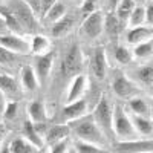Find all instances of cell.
Instances as JSON below:
<instances>
[{
	"mask_svg": "<svg viewBox=\"0 0 153 153\" xmlns=\"http://www.w3.org/2000/svg\"><path fill=\"white\" fill-rule=\"evenodd\" d=\"M69 127H71V133H74L78 138V141L95 144V146L104 147V149L109 146L107 136L103 133V130H101L98 127V124L95 123L92 113L84 115V117L75 120L74 123H71Z\"/></svg>",
	"mask_w": 153,
	"mask_h": 153,
	"instance_id": "1",
	"label": "cell"
},
{
	"mask_svg": "<svg viewBox=\"0 0 153 153\" xmlns=\"http://www.w3.org/2000/svg\"><path fill=\"white\" fill-rule=\"evenodd\" d=\"M83 69V52L78 43L71 45V48L66 51V55L63 57L60 71H58V80L61 83L71 81L74 76L81 74Z\"/></svg>",
	"mask_w": 153,
	"mask_h": 153,
	"instance_id": "2",
	"label": "cell"
},
{
	"mask_svg": "<svg viewBox=\"0 0 153 153\" xmlns=\"http://www.w3.org/2000/svg\"><path fill=\"white\" fill-rule=\"evenodd\" d=\"M6 8L12 12V16L17 19V22L23 28L25 34H34V32L38 31L37 16L25 0H11Z\"/></svg>",
	"mask_w": 153,
	"mask_h": 153,
	"instance_id": "3",
	"label": "cell"
},
{
	"mask_svg": "<svg viewBox=\"0 0 153 153\" xmlns=\"http://www.w3.org/2000/svg\"><path fill=\"white\" fill-rule=\"evenodd\" d=\"M113 132L117 141H130L138 138V132L132 123V118L120 104L113 107Z\"/></svg>",
	"mask_w": 153,
	"mask_h": 153,
	"instance_id": "4",
	"label": "cell"
},
{
	"mask_svg": "<svg viewBox=\"0 0 153 153\" xmlns=\"http://www.w3.org/2000/svg\"><path fill=\"white\" fill-rule=\"evenodd\" d=\"M92 117H94L95 123L98 124V127L103 130V133L107 136L109 141H115L117 138H115V132H113V109L104 95L97 103V106L92 112Z\"/></svg>",
	"mask_w": 153,
	"mask_h": 153,
	"instance_id": "5",
	"label": "cell"
},
{
	"mask_svg": "<svg viewBox=\"0 0 153 153\" xmlns=\"http://www.w3.org/2000/svg\"><path fill=\"white\" fill-rule=\"evenodd\" d=\"M104 17L106 14L100 9H95L94 12L87 14L81 23V34L91 40L100 37L101 32L104 31Z\"/></svg>",
	"mask_w": 153,
	"mask_h": 153,
	"instance_id": "6",
	"label": "cell"
},
{
	"mask_svg": "<svg viewBox=\"0 0 153 153\" xmlns=\"http://www.w3.org/2000/svg\"><path fill=\"white\" fill-rule=\"evenodd\" d=\"M115 153H153V138L130 139V141H115Z\"/></svg>",
	"mask_w": 153,
	"mask_h": 153,
	"instance_id": "7",
	"label": "cell"
},
{
	"mask_svg": "<svg viewBox=\"0 0 153 153\" xmlns=\"http://www.w3.org/2000/svg\"><path fill=\"white\" fill-rule=\"evenodd\" d=\"M112 89H113L115 95L121 100H130L136 97V94L139 92V87L123 72L117 74V76H115V80L112 83Z\"/></svg>",
	"mask_w": 153,
	"mask_h": 153,
	"instance_id": "8",
	"label": "cell"
},
{
	"mask_svg": "<svg viewBox=\"0 0 153 153\" xmlns=\"http://www.w3.org/2000/svg\"><path fill=\"white\" fill-rule=\"evenodd\" d=\"M54 58H55L54 51H51V52H48L45 55L35 57L34 71L37 74V78H38V83L40 84H45L49 80L51 71H52V66H54Z\"/></svg>",
	"mask_w": 153,
	"mask_h": 153,
	"instance_id": "9",
	"label": "cell"
},
{
	"mask_svg": "<svg viewBox=\"0 0 153 153\" xmlns=\"http://www.w3.org/2000/svg\"><path fill=\"white\" fill-rule=\"evenodd\" d=\"M0 46L6 48L14 54H28L31 52V43H28L22 35L17 34H5L0 35Z\"/></svg>",
	"mask_w": 153,
	"mask_h": 153,
	"instance_id": "10",
	"label": "cell"
},
{
	"mask_svg": "<svg viewBox=\"0 0 153 153\" xmlns=\"http://www.w3.org/2000/svg\"><path fill=\"white\" fill-rule=\"evenodd\" d=\"M86 112H87V101L84 98L76 100L74 103H66V106L61 109V121L74 123L75 120L84 117Z\"/></svg>",
	"mask_w": 153,
	"mask_h": 153,
	"instance_id": "11",
	"label": "cell"
},
{
	"mask_svg": "<svg viewBox=\"0 0 153 153\" xmlns=\"http://www.w3.org/2000/svg\"><path fill=\"white\" fill-rule=\"evenodd\" d=\"M91 66H92V72L98 80H104L106 74H107V58H106V51L103 46L95 48L94 54H92V60H91Z\"/></svg>",
	"mask_w": 153,
	"mask_h": 153,
	"instance_id": "12",
	"label": "cell"
},
{
	"mask_svg": "<svg viewBox=\"0 0 153 153\" xmlns=\"http://www.w3.org/2000/svg\"><path fill=\"white\" fill-rule=\"evenodd\" d=\"M87 87V78L83 74H78L76 76L71 80L69 89H68V95H66V103H74L76 100H81Z\"/></svg>",
	"mask_w": 153,
	"mask_h": 153,
	"instance_id": "13",
	"label": "cell"
},
{
	"mask_svg": "<svg viewBox=\"0 0 153 153\" xmlns=\"http://www.w3.org/2000/svg\"><path fill=\"white\" fill-rule=\"evenodd\" d=\"M127 43H130L133 46L144 43V42H150L153 38V26H138V28H130L127 31Z\"/></svg>",
	"mask_w": 153,
	"mask_h": 153,
	"instance_id": "14",
	"label": "cell"
},
{
	"mask_svg": "<svg viewBox=\"0 0 153 153\" xmlns=\"http://www.w3.org/2000/svg\"><path fill=\"white\" fill-rule=\"evenodd\" d=\"M22 132H23V138L25 139H28V141L37 147V149H42L43 144H45V138L43 135L38 132L37 129V126L31 121V120H25L23 123V127H22Z\"/></svg>",
	"mask_w": 153,
	"mask_h": 153,
	"instance_id": "15",
	"label": "cell"
},
{
	"mask_svg": "<svg viewBox=\"0 0 153 153\" xmlns=\"http://www.w3.org/2000/svg\"><path fill=\"white\" fill-rule=\"evenodd\" d=\"M71 135V127L68 124H57V126H52L49 127L45 133V143L48 146H52L61 139H66L69 138Z\"/></svg>",
	"mask_w": 153,
	"mask_h": 153,
	"instance_id": "16",
	"label": "cell"
},
{
	"mask_svg": "<svg viewBox=\"0 0 153 153\" xmlns=\"http://www.w3.org/2000/svg\"><path fill=\"white\" fill-rule=\"evenodd\" d=\"M74 25H75V19L72 14H66L65 17H61L58 22H55L52 25V29H51V34L55 38L60 37H65L68 35L72 29H74Z\"/></svg>",
	"mask_w": 153,
	"mask_h": 153,
	"instance_id": "17",
	"label": "cell"
},
{
	"mask_svg": "<svg viewBox=\"0 0 153 153\" xmlns=\"http://www.w3.org/2000/svg\"><path fill=\"white\" fill-rule=\"evenodd\" d=\"M29 113V120L34 124H45L48 121V112H46V106L42 100H35L29 104L28 109Z\"/></svg>",
	"mask_w": 153,
	"mask_h": 153,
	"instance_id": "18",
	"label": "cell"
},
{
	"mask_svg": "<svg viewBox=\"0 0 153 153\" xmlns=\"http://www.w3.org/2000/svg\"><path fill=\"white\" fill-rule=\"evenodd\" d=\"M123 26H124V23L117 17L115 12L106 14V17H104V31L107 32V35L110 38H118V35L123 31Z\"/></svg>",
	"mask_w": 153,
	"mask_h": 153,
	"instance_id": "19",
	"label": "cell"
},
{
	"mask_svg": "<svg viewBox=\"0 0 153 153\" xmlns=\"http://www.w3.org/2000/svg\"><path fill=\"white\" fill-rule=\"evenodd\" d=\"M0 91L9 97H19L20 95V86L14 76L0 72Z\"/></svg>",
	"mask_w": 153,
	"mask_h": 153,
	"instance_id": "20",
	"label": "cell"
},
{
	"mask_svg": "<svg viewBox=\"0 0 153 153\" xmlns=\"http://www.w3.org/2000/svg\"><path fill=\"white\" fill-rule=\"evenodd\" d=\"M20 80H22V86L29 92H34L35 89L38 87V78H37V74L34 71V68L31 66H23L20 71Z\"/></svg>",
	"mask_w": 153,
	"mask_h": 153,
	"instance_id": "21",
	"label": "cell"
},
{
	"mask_svg": "<svg viewBox=\"0 0 153 153\" xmlns=\"http://www.w3.org/2000/svg\"><path fill=\"white\" fill-rule=\"evenodd\" d=\"M51 40L45 35L35 34L31 40V54H34L35 57L38 55H45L48 52H51Z\"/></svg>",
	"mask_w": 153,
	"mask_h": 153,
	"instance_id": "22",
	"label": "cell"
},
{
	"mask_svg": "<svg viewBox=\"0 0 153 153\" xmlns=\"http://www.w3.org/2000/svg\"><path fill=\"white\" fill-rule=\"evenodd\" d=\"M132 123L135 126V129L139 135H143L146 138H153V120L149 117H139V115H133Z\"/></svg>",
	"mask_w": 153,
	"mask_h": 153,
	"instance_id": "23",
	"label": "cell"
},
{
	"mask_svg": "<svg viewBox=\"0 0 153 153\" xmlns=\"http://www.w3.org/2000/svg\"><path fill=\"white\" fill-rule=\"evenodd\" d=\"M9 149H11V153H37V147H34L23 136L12 139L9 143Z\"/></svg>",
	"mask_w": 153,
	"mask_h": 153,
	"instance_id": "24",
	"label": "cell"
},
{
	"mask_svg": "<svg viewBox=\"0 0 153 153\" xmlns=\"http://www.w3.org/2000/svg\"><path fill=\"white\" fill-rule=\"evenodd\" d=\"M135 6H136V3L133 2V0H121L120 5L117 6V9H115L113 12L117 14V17L123 23H126V22H129V17H130V14L133 12Z\"/></svg>",
	"mask_w": 153,
	"mask_h": 153,
	"instance_id": "25",
	"label": "cell"
},
{
	"mask_svg": "<svg viewBox=\"0 0 153 153\" xmlns=\"http://www.w3.org/2000/svg\"><path fill=\"white\" fill-rule=\"evenodd\" d=\"M129 109L133 115H139V117H149V104L146 103V100L133 97L129 100Z\"/></svg>",
	"mask_w": 153,
	"mask_h": 153,
	"instance_id": "26",
	"label": "cell"
},
{
	"mask_svg": "<svg viewBox=\"0 0 153 153\" xmlns=\"http://www.w3.org/2000/svg\"><path fill=\"white\" fill-rule=\"evenodd\" d=\"M68 14V9H66V5L63 3V2H58L51 8L49 11H48V14L45 16V19L48 20V22H51V23H55V22H58L61 17H65Z\"/></svg>",
	"mask_w": 153,
	"mask_h": 153,
	"instance_id": "27",
	"label": "cell"
},
{
	"mask_svg": "<svg viewBox=\"0 0 153 153\" xmlns=\"http://www.w3.org/2000/svg\"><path fill=\"white\" fill-rule=\"evenodd\" d=\"M144 23H146V9L143 5H136L129 17V26L138 28V26H144Z\"/></svg>",
	"mask_w": 153,
	"mask_h": 153,
	"instance_id": "28",
	"label": "cell"
},
{
	"mask_svg": "<svg viewBox=\"0 0 153 153\" xmlns=\"http://www.w3.org/2000/svg\"><path fill=\"white\" fill-rule=\"evenodd\" d=\"M136 78L141 81L144 86H150L153 84V63H150V65H144L141 68H138L136 72Z\"/></svg>",
	"mask_w": 153,
	"mask_h": 153,
	"instance_id": "29",
	"label": "cell"
},
{
	"mask_svg": "<svg viewBox=\"0 0 153 153\" xmlns=\"http://www.w3.org/2000/svg\"><path fill=\"white\" fill-rule=\"evenodd\" d=\"M133 52V58L138 60H146L153 54V42H144V43H139L135 46V49L132 51Z\"/></svg>",
	"mask_w": 153,
	"mask_h": 153,
	"instance_id": "30",
	"label": "cell"
},
{
	"mask_svg": "<svg viewBox=\"0 0 153 153\" xmlns=\"http://www.w3.org/2000/svg\"><path fill=\"white\" fill-rule=\"evenodd\" d=\"M75 153H112V152H109L104 147L95 146V144L76 141V144H75Z\"/></svg>",
	"mask_w": 153,
	"mask_h": 153,
	"instance_id": "31",
	"label": "cell"
},
{
	"mask_svg": "<svg viewBox=\"0 0 153 153\" xmlns=\"http://www.w3.org/2000/svg\"><path fill=\"white\" fill-rule=\"evenodd\" d=\"M115 58L120 65H129V63L133 61V52L130 49H127L126 46L118 45L115 48Z\"/></svg>",
	"mask_w": 153,
	"mask_h": 153,
	"instance_id": "32",
	"label": "cell"
},
{
	"mask_svg": "<svg viewBox=\"0 0 153 153\" xmlns=\"http://www.w3.org/2000/svg\"><path fill=\"white\" fill-rule=\"evenodd\" d=\"M17 113H19V103L17 101H9L2 115L6 121H12V120L17 118Z\"/></svg>",
	"mask_w": 153,
	"mask_h": 153,
	"instance_id": "33",
	"label": "cell"
},
{
	"mask_svg": "<svg viewBox=\"0 0 153 153\" xmlns=\"http://www.w3.org/2000/svg\"><path fill=\"white\" fill-rule=\"evenodd\" d=\"M69 147H71L69 138H66V139H61V141L51 146V152L49 153H69L71 152Z\"/></svg>",
	"mask_w": 153,
	"mask_h": 153,
	"instance_id": "34",
	"label": "cell"
},
{
	"mask_svg": "<svg viewBox=\"0 0 153 153\" xmlns=\"http://www.w3.org/2000/svg\"><path fill=\"white\" fill-rule=\"evenodd\" d=\"M16 55L17 54L11 52V51H8L3 46H0V65H11V63H14Z\"/></svg>",
	"mask_w": 153,
	"mask_h": 153,
	"instance_id": "35",
	"label": "cell"
},
{
	"mask_svg": "<svg viewBox=\"0 0 153 153\" xmlns=\"http://www.w3.org/2000/svg\"><path fill=\"white\" fill-rule=\"evenodd\" d=\"M97 3H98V0H83V3H81V12H83L84 16L91 14V12H94L97 9Z\"/></svg>",
	"mask_w": 153,
	"mask_h": 153,
	"instance_id": "36",
	"label": "cell"
},
{
	"mask_svg": "<svg viewBox=\"0 0 153 153\" xmlns=\"http://www.w3.org/2000/svg\"><path fill=\"white\" fill-rule=\"evenodd\" d=\"M146 9V23H147V26H153V0L150 2H147V5L144 6Z\"/></svg>",
	"mask_w": 153,
	"mask_h": 153,
	"instance_id": "37",
	"label": "cell"
},
{
	"mask_svg": "<svg viewBox=\"0 0 153 153\" xmlns=\"http://www.w3.org/2000/svg\"><path fill=\"white\" fill-rule=\"evenodd\" d=\"M57 2H58V0H42V3H40V16L45 17L48 14V11L52 8Z\"/></svg>",
	"mask_w": 153,
	"mask_h": 153,
	"instance_id": "38",
	"label": "cell"
},
{
	"mask_svg": "<svg viewBox=\"0 0 153 153\" xmlns=\"http://www.w3.org/2000/svg\"><path fill=\"white\" fill-rule=\"evenodd\" d=\"M31 9L35 12V16H40V3H42V0H25Z\"/></svg>",
	"mask_w": 153,
	"mask_h": 153,
	"instance_id": "39",
	"label": "cell"
},
{
	"mask_svg": "<svg viewBox=\"0 0 153 153\" xmlns=\"http://www.w3.org/2000/svg\"><path fill=\"white\" fill-rule=\"evenodd\" d=\"M5 34H11V32H9V29H8V26H6L5 19L0 16V35H5Z\"/></svg>",
	"mask_w": 153,
	"mask_h": 153,
	"instance_id": "40",
	"label": "cell"
},
{
	"mask_svg": "<svg viewBox=\"0 0 153 153\" xmlns=\"http://www.w3.org/2000/svg\"><path fill=\"white\" fill-rule=\"evenodd\" d=\"M6 95L0 91V113H3V110H5V107H6Z\"/></svg>",
	"mask_w": 153,
	"mask_h": 153,
	"instance_id": "41",
	"label": "cell"
},
{
	"mask_svg": "<svg viewBox=\"0 0 153 153\" xmlns=\"http://www.w3.org/2000/svg\"><path fill=\"white\" fill-rule=\"evenodd\" d=\"M5 136H6V127L3 124H0V147L5 143Z\"/></svg>",
	"mask_w": 153,
	"mask_h": 153,
	"instance_id": "42",
	"label": "cell"
},
{
	"mask_svg": "<svg viewBox=\"0 0 153 153\" xmlns=\"http://www.w3.org/2000/svg\"><path fill=\"white\" fill-rule=\"evenodd\" d=\"M121 0H109V8H110V12H113L115 9H117V6L120 5Z\"/></svg>",
	"mask_w": 153,
	"mask_h": 153,
	"instance_id": "43",
	"label": "cell"
},
{
	"mask_svg": "<svg viewBox=\"0 0 153 153\" xmlns=\"http://www.w3.org/2000/svg\"><path fill=\"white\" fill-rule=\"evenodd\" d=\"M0 153H11V149H9L8 143H3V146L0 147Z\"/></svg>",
	"mask_w": 153,
	"mask_h": 153,
	"instance_id": "44",
	"label": "cell"
},
{
	"mask_svg": "<svg viewBox=\"0 0 153 153\" xmlns=\"http://www.w3.org/2000/svg\"><path fill=\"white\" fill-rule=\"evenodd\" d=\"M133 2H135L136 5H143V3H147L149 0H133Z\"/></svg>",
	"mask_w": 153,
	"mask_h": 153,
	"instance_id": "45",
	"label": "cell"
}]
</instances>
